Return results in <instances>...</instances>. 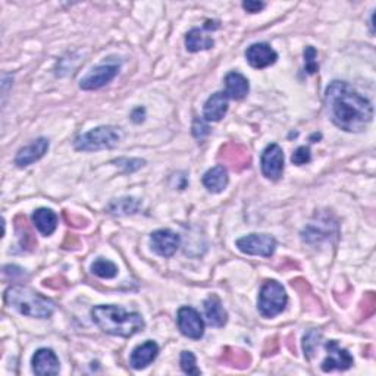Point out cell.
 Segmentation results:
<instances>
[{
  "label": "cell",
  "mask_w": 376,
  "mask_h": 376,
  "mask_svg": "<svg viewBox=\"0 0 376 376\" xmlns=\"http://www.w3.org/2000/svg\"><path fill=\"white\" fill-rule=\"evenodd\" d=\"M237 247L240 252L248 256L271 257L277 250V240L268 234H250L238 238Z\"/></svg>",
  "instance_id": "obj_6"
},
{
  "label": "cell",
  "mask_w": 376,
  "mask_h": 376,
  "mask_svg": "<svg viewBox=\"0 0 376 376\" xmlns=\"http://www.w3.org/2000/svg\"><path fill=\"white\" fill-rule=\"evenodd\" d=\"M205 315L209 322V325L215 328H222L228 321V315L225 311L221 300L216 296H210L205 300Z\"/></svg>",
  "instance_id": "obj_19"
},
{
  "label": "cell",
  "mask_w": 376,
  "mask_h": 376,
  "mask_svg": "<svg viewBox=\"0 0 376 376\" xmlns=\"http://www.w3.org/2000/svg\"><path fill=\"white\" fill-rule=\"evenodd\" d=\"M153 252L162 257H171L180 247V235L169 230L155 231L150 237Z\"/></svg>",
  "instance_id": "obj_11"
},
{
  "label": "cell",
  "mask_w": 376,
  "mask_h": 376,
  "mask_svg": "<svg viewBox=\"0 0 376 376\" xmlns=\"http://www.w3.org/2000/svg\"><path fill=\"white\" fill-rule=\"evenodd\" d=\"M5 303L18 310L24 316L37 319H47L55 311V305L49 298L22 285L8 288L5 293Z\"/></svg>",
  "instance_id": "obj_3"
},
{
  "label": "cell",
  "mask_w": 376,
  "mask_h": 376,
  "mask_svg": "<svg viewBox=\"0 0 376 376\" xmlns=\"http://www.w3.org/2000/svg\"><path fill=\"white\" fill-rule=\"evenodd\" d=\"M262 173L268 180L278 181L284 172V152L278 144H269L262 153Z\"/></svg>",
  "instance_id": "obj_7"
},
{
  "label": "cell",
  "mask_w": 376,
  "mask_h": 376,
  "mask_svg": "<svg viewBox=\"0 0 376 376\" xmlns=\"http://www.w3.org/2000/svg\"><path fill=\"white\" fill-rule=\"evenodd\" d=\"M59 359L53 350L40 348L33 356V372L35 375H58L59 373Z\"/></svg>",
  "instance_id": "obj_13"
},
{
  "label": "cell",
  "mask_w": 376,
  "mask_h": 376,
  "mask_svg": "<svg viewBox=\"0 0 376 376\" xmlns=\"http://www.w3.org/2000/svg\"><path fill=\"white\" fill-rule=\"evenodd\" d=\"M225 87H227V92L225 93L234 100L244 99L250 90L248 80L238 72H230L227 77H225Z\"/></svg>",
  "instance_id": "obj_21"
},
{
  "label": "cell",
  "mask_w": 376,
  "mask_h": 376,
  "mask_svg": "<svg viewBox=\"0 0 376 376\" xmlns=\"http://www.w3.org/2000/svg\"><path fill=\"white\" fill-rule=\"evenodd\" d=\"M230 352L231 353H228V350H225V353L222 356V360L227 363V365L237 366V368L248 366V363H250L248 354H246L244 352H238V350H232V348H230Z\"/></svg>",
  "instance_id": "obj_24"
},
{
  "label": "cell",
  "mask_w": 376,
  "mask_h": 376,
  "mask_svg": "<svg viewBox=\"0 0 376 376\" xmlns=\"http://www.w3.org/2000/svg\"><path fill=\"white\" fill-rule=\"evenodd\" d=\"M92 318L103 332L122 338H130L144 328L142 315L127 313L117 306H96L92 310Z\"/></svg>",
  "instance_id": "obj_2"
},
{
  "label": "cell",
  "mask_w": 376,
  "mask_h": 376,
  "mask_svg": "<svg viewBox=\"0 0 376 376\" xmlns=\"http://www.w3.org/2000/svg\"><path fill=\"white\" fill-rule=\"evenodd\" d=\"M228 100L230 97L225 92H216L212 94L207 102L205 103L203 117L207 122H218L221 121L228 112Z\"/></svg>",
  "instance_id": "obj_16"
},
{
  "label": "cell",
  "mask_w": 376,
  "mask_h": 376,
  "mask_svg": "<svg viewBox=\"0 0 376 376\" xmlns=\"http://www.w3.org/2000/svg\"><path fill=\"white\" fill-rule=\"evenodd\" d=\"M209 133H210V131H209V127L206 125V122H205L203 119L197 118V119L194 121V125H193V134H194L196 139L203 140L206 135H209Z\"/></svg>",
  "instance_id": "obj_29"
},
{
  "label": "cell",
  "mask_w": 376,
  "mask_h": 376,
  "mask_svg": "<svg viewBox=\"0 0 376 376\" xmlns=\"http://www.w3.org/2000/svg\"><path fill=\"white\" fill-rule=\"evenodd\" d=\"M325 348L328 352V357L322 361V370L331 372V370H347L353 366V357L345 348H341L336 341H328L325 344Z\"/></svg>",
  "instance_id": "obj_10"
},
{
  "label": "cell",
  "mask_w": 376,
  "mask_h": 376,
  "mask_svg": "<svg viewBox=\"0 0 376 376\" xmlns=\"http://www.w3.org/2000/svg\"><path fill=\"white\" fill-rule=\"evenodd\" d=\"M325 105L335 127L360 133L372 122L373 106L345 81H332L325 92Z\"/></svg>",
  "instance_id": "obj_1"
},
{
  "label": "cell",
  "mask_w": 376,
  "mask_h": 376,
  "mask_svg": "<svg viewBox=\"0 0 376 376\" xmlns=\"http://www.w3.org/2000/svg\"><path fill=\"white\" fill-rule=\"evenodd\" d=\"M266 5L263 2H244L243 8L250 12V14H256V12H260Z\"/></svg>",
  "instance_id": "obj_30"
},
{
  "label": "cell",
  "mask_w": 376,
  "mask_h": 376,
  "mask_svg": "<svg viewBox=\"0 0 376 376\" xmlns=\"http://www.w3.org/2000/svg\"><path fill=\"white\" fill-rule=\"evenodd\" d=\"M121 142V133L115 127H97L75 139V148L80 152H97L114 148Z\"/></svg>",
  "instance_id": "obj_4"
},
{
  "label": "cell",
  "mask_w": 376,
  "mask_h": 376,
  "mask_svg": "<svg viewBox=\"0 0 376 376\" xmlns=\"http://www.w3.org/2000/svg\"><path fill=\"white\" fill-rule=\"evenodd\" d=\"M287 302L288 298L284 287L277 281H266L259 294L257 309L263 318H275L282 313Z\"/></svg>",
  "instance_id": "obj_5"
},
{
  "label": "cell",
  "mask_w": 376,
  "mask_h": 376,
  "mask_svg": "<svg viewBox=\"0 0 376 376\" xmlns=\"http://www.w3.org/2000/svg\"><path fill=\"white\" fill-rule=\"evenodd\" d=\"M203 185L209 193H222L228 185V171L223 165H216L203 175Z\"/></svg>",
  "instance_id": "obj_18"
},
{
  "label": "cell",
  "mask_w": 376,
  "mask_h": 376,
  "mask_svg": "<svg viewBox=\"0 0 376 376\" xmlns=\"http://www.w3.org/2000/svg\"><path fill=\"white\" fill-rule=\"evenodd\" d=\"M322 336V334L319 331H310L305 335V343H303V347H305V352H306V356L307 359L311 357V354L315 353V350L319 344V338Z\"/></svg>",
  "instance_id": "obj_26"
},
{
  "label": "cell",
  "mask_w": 376,
  "mask_h": 376,
  "mask_svg": "<svg viewBox=\"0 0 376 376\" xmlns=\"http://www.w3.org/2000/svg\"><path fill=\"white\" fill-rule=\"evenodd\" d=\"M246 58L248 64L253 68L263 69L277 62L278 53L266 43H256L246 50Z\"/></svg>",
  "instance_id": "obj_12"
},
{
  "label": "cell",
  "mask_w": 376,
  "mask_h": 376,
  "mask_svg": "<svg viewBox=\"0 0 376 376\" xmlns=\"http://www.w3.org/2000/svg\"><path fill=\"white\" fill-rule=\"evenodd\" d=\"M119 72V67L117 64H103L99 65L92 72H89L85 77L80 81V89L85 92H92V90H99L109 84L112 80H114Z\"/></svg>",
  "instance_id": "obj_9"
},
{
  "label": "cell",
  "mask_w": 376,
  "mask_h": 376,
  "mask_svg": "<svg viewBox=\"0 0 376 376\" xmlns=\"http://www.w3.org/2000/svg\"><path fill=\"white\" fill-rule=\"evenodd\" d=\"M177 322L181 334L191 340H200L205 334V322L200 313L193 307H181L178 310Z\"/></svg>",
  "instance_id": "obj_8"
},
{
  "label": "cell",
  "mask_w": 376,
  "mask_h": 376,
  "mask_svg": "<svg viewBox=\"0 0 376 376\" xmlns=\"http://www.w3.org/2000/svg\"><path fill=\"white\" fill-rule=\"evenodd\" d=\"M92 272L99 278L112 280L118 275V268L114 262L106 259H97L92 265Z\"/></svg>",
  "instance_id": "obj_23"
},
{
  "label": "cell",
  "mask_w": 376,
  "mask_h": 376,
  "mask_svg": "<svg viewBox=\"0 0 376 376\" xmlns=\"http://www.w3.org/2000/svg\"><path fill=\"white\" fill-rule=\"evenodd\" d=\"M159 354V345L155 341H146L140 345H137L130 357V365L133 369L140 370L147 368L150 363L155 361Z\"/></svg>",
  "instance_id": "obj_15"
},
{
  "label": "cell",
  "mask_w": 376,
  "mask_h": 376,
  "mask_svg": "<svg viewBox=\"0 0 376 376\" xmlns=\"http://www.w3.org/2000/svg\"><path fill=\"white\" fill-rule=\"evenodd\" d=\"M219 159L227 162V164L234 169V171H241L248 168L250 165V156L248 152L238 144H227L222 147Z\"/></svg>",
  "instance_id": "obj_17"
},
{
  "label": "cell",
  "mask_w": 376,
  "mask_h": 376,
  "mask_svg": "<svg viewBox=\"0 0 376 376\" xmlns=\"http://www.w3.org/2000/svg\"><path fill=\"white\" fill-rule=\"evenodd\" d=\"M181 369L187 375H202V370L196 365V356L191 352L181 353Z\"/></svg>",
  "instance_id": "obj_25"
},
{
  "label": "cell",
  "mask_w": 376,
  "mask_h": 376,
  "mask_svg": "<svg viewBox=\"0 0 376 376\" xmlns=\"http://www.w3.org/2000/svg\"><path fill=\"white\" fill-rule=\"evenodd\" d=\"M311 160V155H310V148L306 146L298 147L296 152L291 156V162L294 165H306Z\"/></svg>",
  "instance_id": "obj_28"
},
{
  "label": "cell",
  "mask_w": 376,
  "mask_h": 376,
  "mask_svg": "<svg viewBox=\"0 0 376 376\" xmlns=\"http://www.w3.org/2000/svg\"><path fill=\"white\" fill-rule=\"evenodd\" d=\"M33 222L40 234L49 237L55 232L58 227V215L52 209L42 207L33 213Z\"/></svg>",
  "instance_id": "obj_20"
},
{
  "label": "cell",
  "mask_w": 376,
  "mask_h": 376,
  "mask_svg": "<svg viewBox=\"0 0 376 376\" xmlns=\"http://www.w3.org/2000/svg\"><path fill=\"white\" fill-rule=\"evenodd\" d=\"M49 150V142L46 139H37L31 144L22 147L17 157H15V165L18 168H25L33 165L34 162L40 160Z\"/></svg>",
  "instance_id": "obj_14"
},
{
  "label": "cell",
  "mask_w": 376,
  "mask_h": 376,
  "mask_svg": "<svg viewBox=\"0 0 376 376\" xmlns=\"http://www.w3.org/2000/svg\"><path fill=\"white\" fill-rule=\"evenodd\" d=\"M215 42H213L212 37L205 34V30L200 28H193L191 31H188L185 35V46L188 52H200V50H207L212 49Z\"/></svg>",
  "instance_id": "obj_22"
},
{
  "label": "cell",
  "mask_w": 376,
  "mask_h": 376,
  "mask_svg": "<svg viewBox=\"0 0 376 376\" xmlns=\"http://www.w3.org/2000/svg\"><path fill=\"white\" fill-rule=\"evenodd\" d=\"M316 50L311 46H307L305 50V62H306V71L309 74H315L319 69L318 60H316Z\"/></svg>",
  "instance_id": "obj_27"
}]
</instances>
